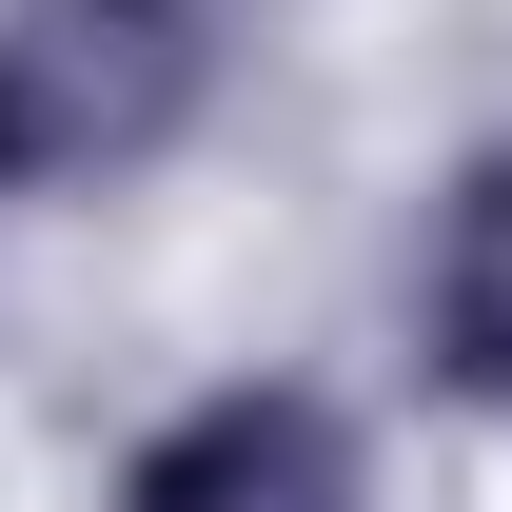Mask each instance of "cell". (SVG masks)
<instances>
[{
  "instance_id": "7a4b0ae2",
  "label": "cell",
  "mask_w": 512,
  "mask_h": 512,
  "mask_svg": "<svg viewBox=\"0 0 512 512\" xmlns=\"http://www.w3.org/2000/svg\"><path fill=\"white\" fill-rule=\"evenodd\" d=\"M434 335H453V375L512 394V178H473V217H453V256H434Z\"/></svg>"
},
{
  "instance_id": "6da1fadb",
  "label": "cell",
  "mask_w": 512,
  "mask_h": 512,
  "mask_svg": "<svg viewBox=\"0 0 512 512\" xmlns=\"http://www.w3.org/2000/svg\"><path fill=\"white\" fill-rule=\"evenodd\" d=\"M138 512H335V434L296 394H217L197 434L138 453Z\"/></svg>"
}]
</instances>
